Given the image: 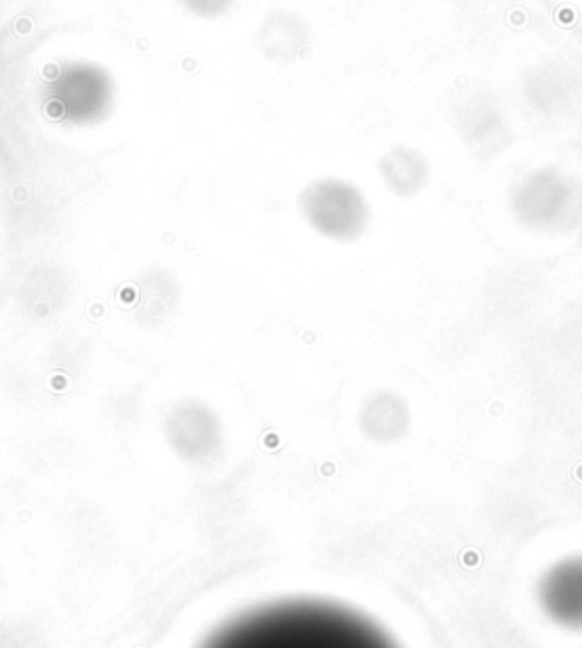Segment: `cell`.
Segmentation results:
<instances>
[{
	"instance_id": "obj_4",
	"label": "cell",
	"mask_w": 582,
	"mask_h": 648,
	"mask_svg": "<svg viewBox=\"0 0 582 648\" xmlns=\"http://www.w3.org/2000/svg\"><path fill=\"white\" fill-rule=\"evenodd\" d=\"M539 603L555 623L582 628V555L559 559L544 573Z\"/></svg>"
},
{
	"instance_id": "obj_5",
	"label": "cell",
	"mask_w": 582,
	"mask_h": 648,
	"mask_svg": "<svg viewBox=\"0 0 582 648\" xmlns=\"http://www.w3.org/2000/svg\"><path fill=\"white\" fill-rule=\"evenodd\" d=\"M234 0H182V5L196 16H203V19H214V16H221L223 12L230 10V5Z\"/></svg>"
},
{
	"instance_id": "obj_1",
	"label": "cell",
	"mask_w": 582,
	"mask_h": 648,
	"mask_svg": "<svg viewBox=\"0 0 582 648\" xmlns=\"http://www.w3.org/2000/svg\"><path fill=\"white\" fill-rule=\"evenodd\" d=\"M203 648H398L364 614L325 601H282L232 619Z\"/></svg>"
},
{
	"instance_id": "obj_3",
	"label": "cell",
	"mask_w": 582,
	"mask_h": 648,
	"mask_svg": "<svg viewBox=\"0 0 582 648\" xmlns=\"http://www.w3.org/2000/svg\"><path fill=\"white\" fill-rule=\"evenodd\" d=\"M303 212L327 237H355L364 223V205L351 187L341 182H316L303 194Z\"/></svg>"
},
{
	"instance_id": "obj_2",
	"label": "cell",
	"mask_w": 582,
	"mask_h": 648,
	"mask_svg": "<svg viewBox=\"0 0 582 648\" xmlns=\"http://www.w3.org/2000/svg\"><path fill=\"white\" fill-rule=\"evenodd\" d=\"M48 107L71 123H91L105 116L112 105V80L96 64L71 62L48 82Z\"/></svg>"
}]
</instances>
